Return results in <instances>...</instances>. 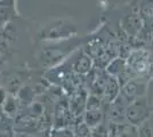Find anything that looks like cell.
<instances>
[{
    "instance_id": "obj_1",
    "label": "cell",
    "mask_w": 153,
    "mask_h": 137,
    "mask_svg": "<svg viewBox=\"0 0 153 137\" xmlns=\"http://www.w3.org/2000/svg\"><path fill=\"white\" fill-rule=\"evenodd\" d=\"M150 116H151V109L147 98L144 96L136 98L126 107V119L133 126H140L146 122Z\"/></svg>"
},
{
    "instance_id": "obj_2",
    "label": "cell",
    "mask_w": 153,
    "mask_h": 137,
    "mask_svg": "<svg viewBox=\"0 0 153 137\" xmlns=\"http://www.w3.org/2000/svg\"><path fill=\"white\" fill-rule=\"evenodd\" d=\"M146 89V86L143 81L140 80H130L122 87L120 96H117L121 102L127 105L135 101L136 98L144 96V93Z\"/></svg>"
},
{
    "instance_id": "obj_3",
    "label": "cell",
    "mask_w": 153,
    "mask_h": 137,
    "mask_svg": "<svg viewBox=\"0 0 153 137\" xmlns=\"http://www.w3.org/2000/svg\"><path fill=\"white\" fill-rule=\"evenodd\" d=\"M129 67L135 72V73H146L150 72L151 66L153 64L152 55L146 50H140L134 54H131V56L129 57L128 61Z\"/></svg>"
},
{
    "instance_id": "obj_4",
    "label": "cell",
    "mask_w": 153,
    "mask_h": 137,
    "mask_svg": "<svg viewBox=\"0 0 153 137\" xmlns=\"http://www.w3.org/2000/svg\"><path fill=\"white\" fill-rule=\"evenodd\" d=\"M125 24V30H127V32L131 36H136L142 29V20L138 15H130L126 19Z\"/></svg>"
},
{
    "instance_id": "obj_5",
    "label": "cell",
    "mask_w": 153,
    "mask_h": 137,
    "mask_svg": "<svg viewBox=\"0 0 153 137\" xmlns=\"http://www.w3.org/2000/svg\"><path fill=\"white\" fill-rule=\"evenodd\" d=\"M118 81L113 78L108 79L106 84L104 86V91H105V95L108 99L112 101L117 97V94H118Z\"/></svg>"
},
{
    "instance_id": "obj_6",
    "label": "cell",
    "mask_w": 153,
    "mask_h": 137,
    "mask_svg": "<svg viewBox=\"0 0 153 137\" xmlns=\"http://www.w3.org/2000/svg\"><path fill=\"white\" fill-rule=\"evenodd\" d=\"M108 71L117 77H121L122 74L126 72V63L121 59H117L114 62H112L110 66L108 67Z\"/></svg>"
},
{
    "instance_id": "obj_7",
    "label": "cell",
    "mask_w": 153,
    "mask_h": 137,
    "mask_svg": "<svg viewBox=\"0 0 153 137\" xmlns=\"http://www.w3.org/2000/svg\"><path fill=\"white\" fill-rule=\"evenodd\" d=\"M101 120V113L98 110H89V112L86 116V122L88 126H94L97 124Z\"/></svg>"
},
{
    "instance_id": "obj_8",
    "label": "cell",
    "mask_w": 153,
    "mask_h": 137,
    "mask_svg": "<svg viewBox=\"0 0 153 137\" xmlns=\"http://www.w3.org/2000/svg\"><path fill=\"white\" fill-rule=\"evenodd\" d=\"M140 137H153V130L149 124H142L140 131H138Z\"/></svg>"
},
{
    "instance_id": "obj_9",
    "label": "cell",
    "mask_w": 153,
    "mask_h": 137,
    "mask_svg": "<svg viewBox=\"0 0 153 137\" xmlns=\"http://www.w3.org/2000/svg\"><path fill=\"white\" fill-rule=\"evenodd\" d=\"M149 93L152 95V97H153V80L150 82V86H149Z\"/></svg>"
}]
</instances>
